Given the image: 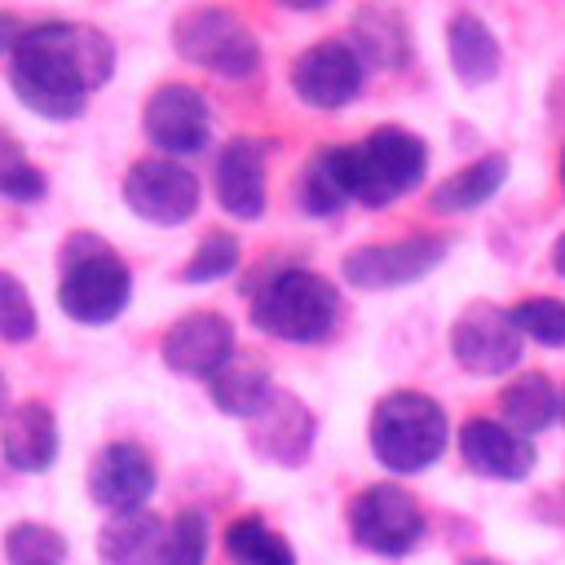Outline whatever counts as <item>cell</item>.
I'll use <instances>...</instances> for the list:
<instances>
[{"instance_id": "cell-1", "label": "cell", "mask_w": 565, "mask_h": 565, "mask_svg": "<svg viewBox=\"0 0 565 565\" xmlns=\"http://www.w3.org/2000/svg\"><path fill=\"white\" fill-rule=\"evenodd\" d=\"M115 71V44L97 26L40 22L26 26L13 44L9 84L44 119H75L88 106V93L102 88Z\"/></svg>"}, {"instance_id": "cell-2", "label": "cell", "mask_w": 565, "mask_h": 565, "mask_svg": "<svg viewBox=\"0 0 565 565\" xmlns=\"http://www.w3.org/2000/svg\"><path fill=\"white\" fill-rule=\"evenodd\" d=\"M340 318L335 287L300 265H278L269 278L252 282V322L265 335H278L287 344H313L327 340Z\"/></svg>"}, {"instance_id": "cell-3", "label": "cell", "mask_w": 565, "mask_h": 565, "mask_svg": "<svg viewBox=\"0 0 565 565\" xmlns=\"http://www.w3.org/2000/svg\"><path fill=\"white\" fill-rule=\"evenodd\" d=\"M450 441L446 411L415 388H393L371 411V450L388 472H419L437 463Z\"/></svg>"}, {"instance_id": "cell-4", "label": "cell", "mask_w": 565, "mask_h": 565, "mask_svg": "<svg viewBox=\"0 0 565 565\" xmlns=\"http://www.w3.org/2000/svg\"><path fill=\"white\" fill-rule=\"evenodd\" d=\"M349 194L362 207H388L424 181L428 146L406 128H380L358 146H340Z\"/></svg>"}, {"instance_id": "cell-5", "label": "cell", "mask_w": 565, "mask_h": 565, "mask_svg": "<svg viewBox=\"0 0 565 565\" xmlns=\"http://www.w3.org/2000/svg\"><path fill=\"white\" fill-rule=\"evenodd\" d=\"M132 296V274L128 265L97 238H71L66 243V269H62V282H57V305L66 318L75 322H110L124 313Z\"/></svg>"}, {"instance_id": "cell-6", "label": "cell", "mask_w": 565, "mask_h": 565, "mask_svg": "<svg viewBox=\"0 0 565 565\" xmlns=\"http://www.w3.org/2000/svg\"><path fill=\"white\" fill-rule=\"evenodd\" d=\"M172 44H177V53L185 62H194V66H203L212 75H225V79H243L260 62L256 35L230 9H194V13L177 18Z\"/></svg>"}, {"instance_id": "cell-7", "label": "cell", "mask_w": 565, "mask_h": 565, "mask_svg": "<svg viewBox=\"0 0 565 565\" xmlns=\"http://www.w3.org/2000/svg\"><path fill=\"white\" fill-rule=\"evenodd\" d=\"M349 534L375 552V556H402L424 539V512L419 499L397 486V481H380L366 486L353 503H349Z\"/></svg>"}, {"instance_id": "cell-8", "label": "cell", "mask_w": 565, "mask_h": 565, "mask_svg": "<svg viewBox=\"0 0 565 565\" xmlns=\"http://www.w3.org/2000/svg\"><path fill=\"white\" fill-rule=\"evenodd\" d=\"M521 327L512 322V309H499L490 300H472L455 327H450V353L472 375H503L521 362Z\"/></svg>"}, {"instance_id": "cell-9", "label": "cell", "mask_w": 565, "mask_h": 565, "mask_svg": "<svg viewBox=\"0 0 565 565\" xmlns=\"http://www.w3.org/2000/svg\"><path fill=\"white\" fill-rule=\"evenodd\" d=\"M124 203L150 225H181L199 212V177L177 159H141L124 177Z\"/></svg>"}, {"instance_id": "cell-10", "label": "cell", "mask_w": 565, "mask_h": 565, "mask_svg": "<svg viewBox=\"0 0 565 565\" xmlns=\"http://www.w3.org/2000/svg\"><path fill=\"white\" fill-rule=\"evenodd\" d=\"M446 252L450 247L437 234H411L397 243H366V247H353L344 256V278L362 291L402 287V282H415L428 269H437L446 260Z\"/></svg>"}, {"instance_id": "cell-11", "label": "cell", "mask_w": 565, "mask_h": 565, "mask_svg": "<svg viewBox=\"0 0 565 565\" xmlns=\"http://www.w3.org/2000/svg\"><path fill=\"white\" fill-rule=\"evenodd\" d=\"M291 88L313 110H340L362 93V57L349 40L309 44L291 66Z\"/></svg>"}, {"instance_id": "cell-12", "label": "cell", "mask_w": 565, "mask_h": 565, "mask_svg": "<svg viewBox=\"0 0 565 565\" xmlns=\"http://www.w3.org/2000/svg\"><path fill=\"white\" fill-rule=\"evenodd\" d=\"M141 124H146V137L163 154H199L207 146L212 115H207V102H203L199 88H190V84H159L146 97Z\"/></svg>"}, {"instance_id": "cell-13", "label": "cell", "mask_w": 565, "mask_h": 565, "mask_svg": "<svg viewBox=\"0 0 565 565\" xmlns=\"http://www.w3.org/2000/svg\"><path fill=\"white\" fill-rule=\"evenodd\" d=\"M230 353H234V327L225 313H212V309L177 318L163 335V362L177 375L212 380Z\"/></svg>"}, {"instance_id": "cell-14", "label": "cell", "mask_w": 565, "mask_h": 565, "mask_svg": "<svg viewBox=\"0 0 565 565\" xmlns=\"http://www.w3.org/2000/svg\"><path fill=\"white\" fill-rule=\"evenodd\" d=\"M88 494L106 512H137L154 494V459L137 441H110L88 468Z\"/></svg>"}, {"instance_id": "cell-15", "label": "cell", "mask_w": 565, "mask_h": 565, "mask_svg": "<svg viewBox=\"0 0 565 565\" xmlns=\"http://www.w3.org/2000/svg\"><path fill=\"white\" fill-rule=\"evenodd\" d=\"M265 154L269 146L260 137H234L216 154L212 168L216 203L238 221H256L265 212Z\"/></svg>"}, {"instance_id": "cell-16", "label": "cell", "mask_w": 565, "mask_h": 565, "mask_svg": "<svg viewBox=\"0 0 565 565\" xmlns=\"http://www.w3.org/2000/svg\"><path fill=\"white\" fill-rule=\"evenodd\" d=\"M313 433H318L313 411L296 393H269V402L252 415V450L282 468H296L309 459Z\"/></svg>"}, {"instance_id": "cell-17", "label": "cell", "mask_w": 565, "mask_h": 565, "mask_svg": "<svg viewBox=\"0 0 565 565\" xmlns=\"http://www.w3.org/2000/svg\"><path fill=\"white\" fill-rule=\"evenodd\" d=\"M459 455L477 477L525 481L534 472V441L494 419H468L459 428Z\"/></svg>"}, {"instance_id": "cell-18", "label": "cell", "mask_w": 565, "mask_h": 565, "mask_svg": "<svg viewBox=\"0 0 565 565\" xmlns=\"http://www.w3.org/2000/svg\"><path fill=\"white\" fill-rule=\"evenodd\" d=\"M4 463L18 472H44L57 459V419L44 402H22L4 415L0 428Z\"/></svg>"}, {"instance_id": "cell-19", "label": "cell", "mask_w": 565, "mask_h": 565, "mask_svg": "<svg viewBox=\"0 0 565 565\" xmlns=\"http://www.w3.org/2000/svg\"><path fill=\"white\" fill-rule=\"evenodd\" d=\"M163 521L146 508L137 512H115L102 534H97V556L106 565H159V547H163Z\"/></svg>"}, {"instance_id": "cell-20", "label": "cell", "mask_w": 565, "mask_h": 565, "mask_svg": "<svg viewBox=\"0 0 565 565\" xmlns=\"http://www.w3.org/2000/svg\"><path fill=\"white\" fill-rule=\"evenodd\" d=\"M446 49H450V71L468 84V88H481L499 75V40L494 31L477 18V13H455L450 26H446Z\"/></svg>"}, {"instance_id": "cell-21", "label": "cell", "mask_w": 565, "mask_h": 565, "mask_svg": "<svg viewBox=\"0 0 565 565\" xmlns=\"http://www.w3.org/2000/svg\"><path fill=\"white\" fill-rule=\"evenodd\" d=\"M207 384H212V402H216L225 415H238V419H252V415L269 402V393H274L269 366H265V358H256V353H230V358L221 362V371H216Z\"/></svg>"}, {"instance_id": "cell-22", "label": "cell", "mask_w": 565, "mask_h": 565, "mask_svg": "<svg viewBox=\"0 0 565 565\" xmlns=\"http://www.w3.org/2000/svg\"><path fill=\"white\" fill-rule=\"evenodd\" d=\"M499 406H503V424L516 428L521 437H534V433H543L552 419H561V393H556L552 380L539 375V371L516 375V380L503 388Z\"/></svg>"}, {"instance_id": "cell-23", "label": "cell", "mask_w": 565, "mask_h": 565, "mask_svg": "<svg viewBox=\"0 0 565 565\" xmlns=\"http://www.w3.org/2000/svg\"><path fill=\"white\" fill-rule=\"evenodd\" d=\"M508 181V159L503 154H481L468 168L450 172L437 190H433V212H472L481 207L490 194H499V185Z\"/></svg>"}, {"instance_id": "cell-24", "label": "cell", "mask_w": 565, "mask_h": 565, "mask_svg": "<svg viewBox=\"0 0 565 565\" xmlns=\"http://www.w3.org/2000/svg\"><path fill=\"white\" fill-rule=\"evenodd\" d=\"M344 203H353V194H349V177H344V154L335 146V150H322V154H313L305 163V172H300V207L309 216H331Z\"/></svg>"}, {"instance_id": "cell-25", "label": "cell", "mask_w": 565, "mask_h": 565, "mask_svg": "<svg viewBox=\"0 0 565 565\" xmlns=\"http://www.w3.org/2000/svg\"><path fill=\"white\" fill-rule=\"evenodd\" d=\"M225 556L234 565H296V552L282 534H274L256 512L230 521L225 530Z\"/></svg>"}, {"instance_id": "cell-26", "label": "cell", "mask_w": 565, "mask_h": 565, "mask_svg": "<svg viewBox=\"0 0 565 565\" xmlns=\"http://www.w3.org/2000/svg\"><path fill=\"white\" fill-rule=\"evenodd\" d=\"M353 53L366 57V62H375V66L397 71V66H406L411 44H406V31H402V22L393 13H366V18H358Z\"/></svg>"}, {"instance_id": "cell-27", "label": "cell", "mask_w": 565, "mask_h": 565, "mask_svg": "<svg viewBox=\"0 0 565 565\" xmlns=\"http://www.w3.org/2000/svg\"><path fill=\"white\" fill-rule=\"evenodd\" d=\"M4 561L9 565H66V539L53 525L18 521L4 534Z\"/></svg>"}, {"instance_id": "cell-28", "label": "cell", "mask_w": 565, "mask_h": 565, "mask_svg": "<svg viewBox=\"0 0 565 565\" xmlns=\"http://www.w3.org/2000/svg\"><path fill=\"white\" fill-rule=\"evenodd\" d=\"M44 190H49L44 172L26 159L22 141L9 137V128H0V194L13 203H35V199H44Z\"/></svg>"}, {"instance_id": "cell-29", "label": "cell", "mask_w": 565, "mask_h": 565, "mask_svg": "<svg viewBox=\"0 0 565 565\" xmlns=\"http://www.w3.org/2000/svg\"><path fill=\"white\" fill-rule=\"evenodd\" d=\"M203 561H207V516L199 508H185L163 530L159 565H203Z\"/></svg>"}, {"instance_id": "cell-30", "label": "cell", "mask_w": 565, "mask_h": 565, "mask_svg": "<svg viewBox=\"0 0 565 565\" xmlns=\"http://www.w3.org/2000/svg\"><path fill=\"white\" fill-rule=\"evenodd\" d=\"M512 322L521 327L525 340H534L543 349H565V300L530 296L512 309Z\"/></svg>"}, {"instance_id": "cell-31", "label": "cell", "mask_w": 565, "mask_h": 565, "mask_svg": "<svg viewBox=\"0 0 565 565\" xmlns=\"http://www.w3.org/2000/svg\"><path fill=\"white\" fill-rule=\"evenodd\" d=\"M234 265H238V238L234 234H225V230H212L199 247H194V256L185 260V282H212V278H225V274H234Z\"/></svg>"}, {"instance_id": "cell-32", "label": "cell", "mask_w": 565, "mask_h": 565, "mask_svg": "<svg viewBox=\"0 0 565 565\" xmlns=\"http://www.w3.org/2000/svg\"><path fill=\"white\" fill-rule=\"evenodd\" d=\"M35 335V305L26 296V287L0 269V340L22 344Z\"/></svg>"}, {"instance_id": "cell-33", "label": "cell", "mask_w": 565, "mask_h": 565, "mask_svg": "<svg viewBox=\"0 0 565 565\" xmlns=\"http://www.w3.org/2000/svg\"><path fill=\"white\" fill-rule=\"evenodd\" d=\"M18 35H22V26H18V18L0 9V53H13V44H18Z\"/></svg>"}, {"instance_id": "cell-34", "label": "cell", "mask_w": 565, "mask_h": 565, "mask_svg": "<svg viewBox=\"0 0 565 565\" xmlns=\"http://www.w3.org/2000/svg\"><path fill=\"white\" fill-rule=\"evenodd\" d=\"M552 269H556V274L565 278V234H561V238L552 243Z\"/></svg>"}, {"instance_id": "cell-35", "label": "cell", "mask_w": 565, "mask_h": 565, "mask_svg": "<svg viewBox=\"0 0 565 565\" xmlns=\"http://www.w3.org/2000/svg\"><path fill=\"white\" fill-rule=\"evenodd\" d=\"M278 4H287V9H305V13H309V9H322L327 0H278Z\"/></svg>"}, {"instance_id": "cell-36", "label": "cell", "mask_w": 565, "mask_h": 565, "mask_svg": "<svg viewBox=\"0 0 565 565\" xmlns=\"http://www.w3.org/2000/svg\"><path fill=\"white\" fill-rule=\"evenodd\" d=\"M459 565H499V561H490V556H468V561H459Z\"/></svg>"}, {"instance_id": "cell-37", "label": "cell", "mask_w": 565, "mask_h": 565, "mask_svg": "<svg viewBox=\"0 0 565 565\" xmlns=\"http://www.w3.org/2000/svg\"><path fill=\"white\" fill-rule=\"evenodd\" d=\"M9 406V388H4V375H0V411Z\"/></svg>"}, {"instance_id": "cell-38", "label": "cell", "mask_w": 565, "mask_h": 565, "mask_svg": "<svg viewBox=\"0 0 565 565\" xmlns=\"http://www.w3.org/2000/svg\"><path fill=\"white\" fill-rule=\"evenodd\" d=\"M561 419H565V388H561Z\"/></svg>"}, {"instance_id": "cell-39", "label": "cell", "mask_w": 565, "mask_h": 565, "mask_svg": "<svg viewBox=\"0 0 565 565\" xmlns=\"http://www.w3.org/2000/svg\"><path fill=\"white\" fill-rule=\"evenodd\" d=\"M561 185H565V154H561Z\"/></svg>"}]
</instances>
